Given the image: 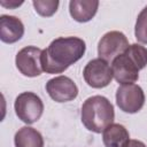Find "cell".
<instances>
[{
    "label": "cell",
    "mask_w": 147,
    "mask_h": 147,
    "mask_svg": "<svg viewBox=\"0 0 147 147\" xmlns=\"http://www.w3.org/2000/svg\"><path fill=\"white\" fill-rule=\"evenodd\" d=\"M86 44L78 37H59L41 53V68L46 74H61L83 57Z\"/></svg>",
    "instance_id": "6da1fadb"
},
{
    "label": "cell",
    "mask_w": 147,
    "mask_h": 147,
    "mask_svg": "<svg viewBox=\"0 0 147 147\" xmlns=\"http://www.w3.org/2000/svg\"><path fill=\"white\" fill-rule=\"evenodd\" d=\"M147 65V48L132 44L126 51L111 62L114 78L122 85L134 84L139 78V71Z\"/></svg>",
    "instance_id": "7a4b0ae2"
},
{
    "label": "cell",
    "mask_w": 147,
    "mask_h": 147,
    "mask_svg": "<svg viewBox=\"0 0 147 147\" xmlns=\"http://www.w3.org/2000/svg\"><path fill=\"white\" fill-rule=\"evenodd\" d=\"M80 116L82 123L88 131L101 133L113 124L115 111L111 102L106 96L93 95L84 101Z\"/></svg>",
    "instance_id": "3957f363"
},
{
    "label": "cell",
    "mask_w": 147,
    "mask_h": 147,
    "mask_svg": "<svg viewBox=\"0 0 147 147\" xmlns=\"http://www.w3.org/2000/svg\"><path fill=\"white\" fill-rule=\"evenodd\" d=\"M14 108L17 117L22 122L26 124H33L41 117L44 103L36 93L23 92L15 99Z\"/></svg>",
    "instance_id": "277c9868"
},
{
    "label": "cell",
    "mask_w": 147,
    "mask_h": 147,
    "mask_svg": "<svg viewBox=\"0 0 147 147\" xmlns=\"http://www.w3.org/2000/svg\"><path fill=\"white\" fill-rule=\"evenodd\" d=\"M116 103L122 111L136 114L145 105V93L137 84L121 85L116 91Z\"/></svg>",
    "instance_id": "5b68a950"
},
{
    "label": "cell",
    "mask_w": 147,
    "mask_h": 147,
    "mask_svg": "<svg viewBox=\"0 0 147 147\" xmlns=\"http://www.w3.org/2000/svg\"><path fill=\"white\" fill-rule=\"evenodd\" d=\"M86 84L93 88H102L110 84L113 79V70L109 63L100 57L91 60L83 70Z\"/></svg>",
    "instance_id": "8992f818"
},
{
    "label": "cell",
    "mask_w": 147,
    "mask_h": 147,
    "mask_svg": "<svg viewBox=\"0 0 147 147\" xmlns=\"http://www.w3.org/2000/svg\"><path fill=\"white\" fill-rule=\"evenodd\" d=\"M129 46L127 38L123 32L109 31L101 37L98 44V54L100 59L113 62V60L123 54Z\"/></svg>",
    "instance_id": "52a82bcc"
},
{
    "label": "cell",
    "mask_w": 147,
    "mask_h": 147,
    "mask_svg": "<svg viewBox=\"0 0 147 147\" xmlns=\"http://www.w3.org/2000/svg\"><path fill=\"white\" fill-rule=\"evenodd\" d=\"M41 53L42 49L36 46H26L18 51L15 59L18 71L26 77H37L41 75Z\"/></svg>",
    "instance_id": "ba28073f"
},
{
    "label": "cell",
    "mask_w": 147,
    "mask_h": 147,
    "mask_svg": "<svg viewBox=\"0 0 147 147\" xmlns=\"http://www.w3.org/2000/svg\"><path fill=\"white\" fill-rule=\"evenodd\" d=\"M48 95L56 102H68L77 98L78 87L67 76H57L46 83Z\"/></svg>",
    "instance_id": "9c48e42d"
},
{
    "label": "cell",
    "mask_w": 147,
    "mask_h": 147,
    "mask_svg": "<svg viewBox=\"0 0 147 147\" xmlns=\"http://www.w3.org/2000/svg\"><path fill=\"white\" fill-rule=\"evenodd\" d=\"M24 34V25L22 21L11 15L0 16V39L6 44L18 41Z\"/></svg>",
    "instance_id": "30bf717a"
},
{
    "label": "cell",
    "mask_w": 147,
    "mask_h": 147,
    "mask_svg": "<svg viewBox=\"0 0 147 147\" xmlns=\"http://www.w3.org/2000/svg\"><path fill=\"white\" fill-rule=\"evenodd\" d=\"M98 7V0H71L69 2L70 15L75 21L79 23L91 21L95 16Z\"/></svg>",
    "instance_id": "8fae6325"
},
{
    "label": "cell",
    "mask_w": 147,
    "mask_h": 147,
    "mask_svg": "<svg viewBox=\"0 0 147 147\" xmlns=\"http://www.w3.org/2000/svg\"><path fill=\"white\" fill-rule=\"evenodd\" d=\"M102 140L106 147H126L130 142V134L124 125L113 123L102 132Z\"/></svg>",
    "instance_id": "7c38bea8"
},
{
    "label": "cell",
    "mask_w": 147,
    "mask_h": 147,
    "mask_svg": "<svg viewBox=\"0 0 147 147\" xmlns=\"http://www.w3.org/2000/svg\"><path fill=\"white\" fill-rule=\"evenodd\" d=\"M15 147H44V138L39 131L31 126L21 127L14 137Z\"/></svg>",
    "instance_id": "4fadbf2b"
},
{
    "label": "cell",
    "mask_w": 147,
    "mask_h": 147,
    "mask_svg": "<svg viewBox=\"0 0 147 147\" xmlns=\"http://www.w3.org/2000/svg\"><path fill=\"white\" fill-rule=\"evenodd\" d=\"M32 5L40 16L49 17L56 13L60 2L57 0H33Z\"/></svg>",
    "instance_id": "5bb4252c"
},
{
    "label": "cell",
    "mask_w": 147,
    "mask_h": 147,
    "mask_svg": "<svg viewBox=\"0 0 147 147\" xmlns=\"http://www.w3.org/2000/svg\"><path fill=\"white\" fill-rule=\"evenodd\" d=\"M134 34L139 42L147 44V6L139 13L137 17Z\"/></svg>",
    "instance_id": "9a60e30c"
},
{
    "label": "cell",
    "mask_w": 147,
    "mask_h": 147,
    "mask_svg": "<svg viewBox=\"0 0 147 147\" xmlns=\"http://www.w3.org/2000/svg\"><path fill=\"white\" fill-rule=\"evenodd\" d=\"M23 3V1H15V0H11V1H5V0H1L0 1V5L6 7V8H16L18 6H21Z\"/></svg>",
    "instance_id": "2e32d148"
},
{
    "label": "cell",
    "mask_w": 147,
    "mask_h": 147,
    "mask_svg": "<svg viewBox=\"0 0 147 147\" xmlns=\"http://www.w3.org/2000/svg\"><path fill=\"white\" fill-rule=\"evenodd\" d=\"M126 147H146V145L140 140H130Z\"/></svg>",
    "instance_id": "e0dca14e"
}]
</instances>
